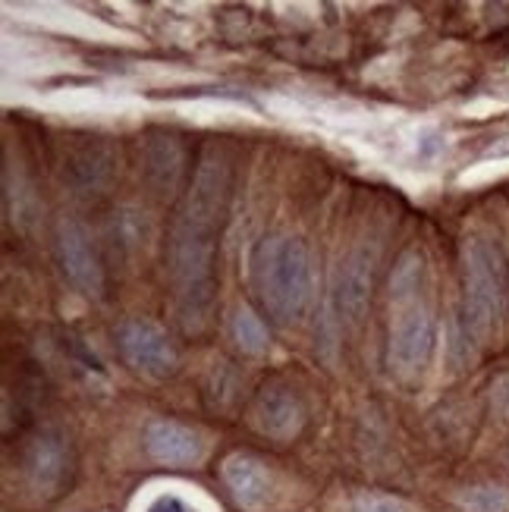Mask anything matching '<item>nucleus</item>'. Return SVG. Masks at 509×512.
<instances>
[{
	"label": "nucleus",
	"mask_w": 509,
	"mask_h": 512,
	"mask_svg": "<svg viewBox=\"0 0 509 512\" xmlns=\"http://www.w3.org/2000/svg\"><path fill=\"white\" fill-rule=\"evenodd\" d=\"M230 164L211 148L183 195L167 239V271L173 283L176 321L186 333H202L217 305V233L227 214Z\"/></svg>",
	"instance_id": "nucleus-1"
},
{
	"label": "nucleus",
	"mask_w": 509,
	"mask_h": 512,
	"mask_svg": "<svg viewBox=\"0 0 509 512\" xmlns=\"http://www.w3.org/2000/svg\"><path fill=\"white\" fill-rule=\"evenodd\" d=\"M252 286L264 311L277 324H296L312 305V255L299 236L277 233L252 252Z\"/></svg>",
	"instance_id": "nucleus-2"
},
{
	"label": "nucleus",
	"mask_w": 509,
	"mask_h": 512,
	"mask_svg": "<svg viewBox=\"0 0 509 512\" xmlns=\"http://www.w3.org/2000/svg\"><path fill=\"white\" fill-rule=\"evenodd\" d=\"M509 315V261L488 236L462 242V311L475 343H488Z\"/></svg>",
	"instance_id": "nucleus-3"
},
{
	"label": "nucleus",
	"mask_w": 509,
	"mask_h": 512,
	"mask_svg": "<svg viewBox=\"0 0 509 512\" xmlns=\"http://www.w3.org/2000/svg\"><path fill=\"white\" fill-rule=\"evenodd\" d=\"M117 346L123 362L151 381H167L180 368V352L161 324L148 318H129L117 327Z\"/></svg>",
	"instance_id": "nucleus-4"
},
{
	"label": "nucleus",
	"mask_w": 509,
	"mask_h": 512,
	"mask_svg": "<svg viewBox=\"0 0 509 512\" xmlns=\"http://www.w3.org/2000/svg\"><path fill=\"white\" fill-rule=\"evenodd\" d=\"M54 255L63 277L70 280L85 299H101L104 296V264L92 246V236L73 217H63L54 233Z\"/></svg>",
	"instance_id": "nucleus-5"
},
{
	"label": "nucleus",
	"mask_w": 509,
	"mask_h": 512,
	"mask_svg": "<svg viewBox=\"0 0 509 512\" xmlns=\"http://www.w3.org/2000/svg\"><path fill=\"white\" fill-rule=\"evenodd\" d=\"M437 343V321L428 305H409L390 333V365L403 377L425 371Z\"/></svg>",
	"instance_id": "nucleus-6"
},
{
	"label": "nucleus",
	"mask_w": 509,
	"mask_h": 512,
	"mask_svg": "<svg viewBox=\"0 0 509 512\" xmlns=\"http://www.w3.org/2000/svg\"><path fill=\"white\" fill-rule=\"evenodd\" d=\"M117 148L104 139H85L63 161V180L76 195H104L117 180Z\"/></svg>",
	"instance_id": "nucleus-7"
},
{
	"label": "nucleus",
	"mask_w": 509,
	"mask_h": 512,
	"mask_svg": "<svg viewBox=\"0 0 509 512\" xmlns=\"http://www.w3.org/2000/svg\"><path fill=\"white\" fill-rule=\"evenodd\" d=\"M145 453L158 462V465H170V469H186V465H195L205 453V443L198 437V431H192L189 425H180L173 418H154L145 425Z\"/></svg>",
	"instance_id": "nucleus-8"
},
{
	"label": "nucleus",
	"mask_w": 509,
	"mask_h": 512,
	"mask_svg": "<svg viewBox=\"0 0 509 512\" xmlns=\"http://www.w3.org/2000/svg\"><path fill=\"white\" fill-rule=\"evenodd\" d=\"M252 421L264 437L286 443L299 437V431L305 428V406L293 390L271 384L258 390L252 403Z\"/></svg>",
	"instance_id": "nucleus-9"
},
{
	"label": "nucleus",
	"mask_w": 509,
	"mask_h": 512,
	"mask_svg": "<svg viewBox=\"0 0 509 512\" xmlns=\"http://www.w3.org/2000/svg\"><path fill=\"white\" fill-rule=\"evenodd\" d=\"M142 173L154 195H173L186 173V148L173 132H151L142 148Z\"/></svg>",
	"instance_id": "nucleus-10"
},
{
	"label": "nucleus",
	"mask_w": 509,
	"mask_h": 512,
	"mask_svg": "<svg viewBox=\"0 0 509 512\" xmlns=\"http://www.w3.org/2000/svg\"><path fill=\"white\" fill-rule=\"evenodd\" d=\"M70 443L63 440V434L48 431L32 440V447L26 453V478L38 494H60V487L70 481Z\"/></svg>",
	"instance_id": "nucleus-11"
},
{
	"label": "nucleus",
	"mask_w": 509,
	"mask_h": 512,
	"mask_svg": "<svg viewBox=\"0 0 509 512\" xmlns=\"http://www.w3.org/2000/svg\"><path fill=\"white\" fill-rule=\"evenodd\" d=\"M224 481L230 487L233 500L249 509V512H261L268 509L271 500H274V481L268 475V469H264V462L249 456V453H233L224 459Z\"/></svg>",
	"instance_id": "nucleus-12"
},
{
	"label": "nucleus",
	"mask_w": 509,
	"mask_h": 512,
	"mask_svg": "<svg viewBox=\"0 0 509 512\" xmlns=\"http://www.w3.org/2000/svg\"><path fill=\"white\" fill-rule=\"evenodd\" d=\"M371 302V255L368 249H356L340 267L337 280V308L349 324H359Z\"/></svg>",
	"instance_id": "nucleus-13"
},
{
	"label": "nucleus",
	"mask_w": 509,
	"mask_h": 512,
	"mask_svg": "<svg viewBox=\"0 0 509 512\" xmlns=\"http://www.w3.org/2000/svg\"><path fill=\"white\" fill-rule=\"evenodd\" d=\"M230 337L233 343L246 352V355H264L271 346L268 340V327H264V321L255 315L252 308H236L233 318H230Z\"/></svg>",
	"instance_id": "nucleus-14"
},
{
	"label": "nucleus",
	"mask_w": 509,
	"mask_h": 512,
	"mask_svg": "<svg viewBox=\"0 0 509 512\" xmlns=\"http://www.w3.org/2000/svg\"><path fill=\"white\" fill-rule=\"evenodd\" d=\"M422 280H425V258L418 252H406L400 258V264L393 267V277H390V293L396 302H406V299H415L418 289H422Z\"/></svg>",
	"instance_id": "nucleus-15"
},
{
	"label": "nucleus",
	"mask_w": 509,
	"mask_h": 512,
	"mask_svg": "<svg viewBox=\"0 0 509 512\" xmlns=\"http://www.w3.org/2000/svg\"><path fill=\"white\" fill-rule=\"evenodd\" d=\"M459 512H509V487L478 484L456 497Z\"/></svg>",
	"instance_id": "nucleus-16"
},
{
	"label": "nucleus",
	"mask_w": 509,
	"mask_h": 512,
	"mask_svg": "<svg viewBox=\"0 0 509 512\" xmlns=\"http://www.w3.org/2000/svg\"><path fill=\"white\" fill-rule=\"evenodd\" d=\"M352 512H412L409 503H403L400 497H390V494H359L352 500Z\"/></svg>",
	"instance_id": "nucleus-17"
},
{
	"label": "nucleus",
	"mask_w": 509,
	"mask_h": 512,
	"mask_svg": "<svg viewBox=\"0 0 509 512\" xmlns=\"http://www.w3.org/2000/svg\"><path fill=\"white\" fill-rule=\"evenodd\" d=\"M145 512H198L195 506H189L186 500L173 497V494H161L158 500H154Z\"/></svg>",
	"instance_id": "nucleus-18"
},
{
	"label": "nucleus",
	"mask_w": 509,
	"mask_h": 512,
	"mask_svg": "<svg viewBox=\"0 0 509 512\" xmlns=\"http://www.w3.org/2000/svg\"><path fill=\"white\" fill-rule=\"evenodd\" d=\"M497 399H500V406L509 412V374L503 377V381L497 384Z\"/></svg>",
	"instance_id": "nucleus-19"
}]
</instances>
